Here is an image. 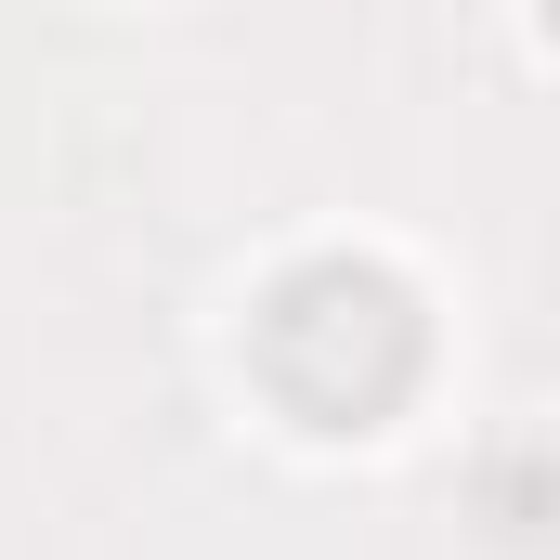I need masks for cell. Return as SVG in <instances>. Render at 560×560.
Masks as SVG:
<instances>
[{
  "mask_svg": "<svg viewBox=\"0 0 560 560\" xmlns=\"http://www.w3.org/2000/svg\"><path fill=\"white\" fill-rule=\"evenodd\" d=\"M261 352V392L300 430H378L430 365V313L392 261H300L248 326Z\"/></svg>",
  "mask_w": 560,
  "mask_h": 560,
  "instance_id": "1",
  "label": "cell"
},
{
  "mask_svg": "<svg viewBox=\"0 0 560 560\" xmlns=\"http://www.w3.org/2000/svg\"><path fill=\"white\" fill-rule=\"evenodd\" d=\"M548 26H560V0H548Z\"/></svg>",
  "mask_w": 560,
  "mask_h": 560,
  "instance_id": "2",
  "label": "cell"
}]
</instances>
